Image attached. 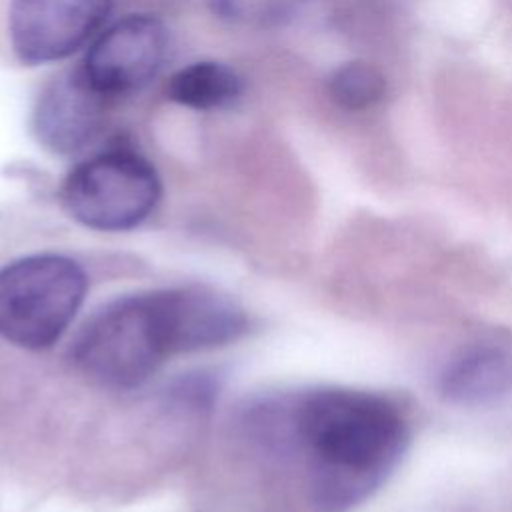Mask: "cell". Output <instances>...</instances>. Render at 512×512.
I'll return each instance as SVG.
<instances>
[{"mask_svg":"<svg viewBox=\"0 0 512 512\" xmlns=\"http://www.w3.org/2000/svg\"><path fill=\"white\" fill-rule=\"evenodd\" d=\"M112 0H10L8 36L28 66L58 62L96 38Z\"/></svg>","mask_w":512,"mask_h":512,"instance_id":"8992f818","label":"cell"},{"mask_svg":"<svg viewBox=\"0 0 512 512\" xmlns=\"http://www.w3.org/2000/svg\"><path fill=\"white\" fill-rule=\"evenodd\" d=\"M386 92V78L374 64L346 62L328 78V94L334 104L356 112L372 108Z\"/></svg>","mask_w":512,"mask_h":512,"instance_id":"30bf717a","label":"cell"},{"mask_svg":"<svg viewBox=\"0 0 512 512\" xmlns=\"http://www.w3.org/2000/svg\"><path fill=\"white\" fill-rule=\"evenodd\" d=\"M240 74L216 60H198L176 70L166 82V98L196 112H214L234 106L242 96Z\"/></svg>","mask_w":512,"mask_h":512,"instance_id":"9c48e42d","label":"cell"},{"mask_svg":"<svg viewBox=\"0 0 512 512\" xmlns=\"http://www.w3.org/2000/svg\"><path fill=\"white\" fill-rule=\"evenodd\" d=\"M104 102L80 66L56 76L42 88L32 110L36 140L54 154L78 152L100 130Z\"/></svg>","mask_w":512,"mask_h":512,"instance_id":"52a82bcc","label":"cell"},{"mask_svg":"<svg viewBox=\"0 0 512 512\" xmlns=\"http://www.w3.org/2000/svg\"><path fill=\"white\" fill-rule=\"evenodd\" d=\"M88 290L82 266L62 254H34L0 268V336L46 350L68 330Z\"/></svg>","mask_w":512,"mask_h":512,"instance_id":"3957f363","label":"cell"},{"mask_svg":"<svg viewBox=\"0 0 512 512\" xmlns=\"http://www.w3.org/2000/svg\"><path fill=\"white\" fill-rule=\"evenodd\" d=\"M438 392L456 406H490L512 392V350L480 340L454 352L438 374Z\"/></svg>","mask_w":512,"mask_h":512,"instance_id":"ba28073f","label":"cell"},{"mask_svg":"<svg viewBox=\"0 0 512 512\" xmlns=\"http://www.w3.org/2000/svg\"><path fill=\"white\" fill-rule=\"evenodd\" d=\"M246 312L204 286H174L120 296L98 308L70 346L74 368L108 390L146 384L166 360L238 340Z\"/></svg>","mask_w":512,"mask_h":512,"instance_id":"7a4b0ae2","label":"cell"},{"mask_svg":"<svg viewBox=\"0 0 512 512\" xmlns=\"http://www.w3.org/2000/svg\"><path fill=\"white\" fill-rule=\"evenodd\" d=\"M168 30L152 14H126L90 44L80 66L88 84L108 98L142 90L164 66Z\"/></svg>","mask_w":512,"mask_h":512,"instance_id":"5b68a950","label":"cell"},{"mask_svg":"<svg viewBox=\"0 0 512 512\" xmlns=\"http://www.w3.org/2000/svg\"><path fill=\"white\" fill-rule=\"evenodd\" d=\"M242 426L266 458L302 470L316 512H346L370 496L410 438L396 402L342 386L258 400L244 412Z\"/></svg>","mask_w":512,"mask_h":512,"instance_id":"6da1fadb","label":"cell"},{"mask_svg":"<svg viewBox=\"0 0 512 512\" xmlns=\"http://www.w3.org/2000/svg\"><path fill=\"white\" fill-rule=\"evenodd\" d=\"M162 184L152 162L130 146H108L78 162L60 186L70 218L100 232L140 226L158 206Z\"/></svg>","mask_w":512,"mask_h":512,"instance_id":"277c9868","label":"cell"},{"mask_svg":"<svg viewBox=\"0 0 512 512\" xmlns=\"http://www.w3.org/2000/svg\"><path fill=\"white\" fill-rule=\"evenodd\" d=\"M212 12L230 22H256L274 16V0H208Z\"/></svg>","mask_w":512,"mask_h":512,"instance_id":"8fae6325","label":"cell"}]
</instances>
